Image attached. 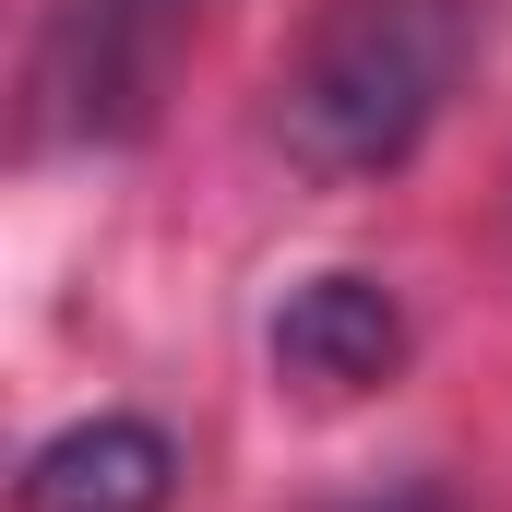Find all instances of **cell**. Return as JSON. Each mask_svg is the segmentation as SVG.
Listing matches in <instances>:
<instances>
[{
    "label": "cell",
    "mask_w": 512,
    "mask_h": 512,
    "mask_svg": "<svg viewBox=\"0 0 512 512\" xmlns=\"http://www.w3.org/2000/svg\"><path fill=\"white\" fill-rule=\"evenodd\" d=\"M465 0H322L298 60L274 72V155L322 191L393 179L465 84Z\"/></svg>",
    "instance_id": "6da1fadb"
},
{
    "label": "cell",
    "mask_w": 512,
    "mask_h": 512,
    "mask_svg": "<svg viewBox=\"0 0 512 512\" xmlns=\"http://www.w3.org/2000/svg\"><path fill=\"white\" fill-rule=\"evenodd\" d=\"M203 0H48L24 60V131L36 143H131L155 120V84L179 60Z\"/></svg>",
    "instance_id": "7a4b0ae2"
},
{
    "label": "cell",
    "mask_w": 512,
    "mask_h": 512,
    "mask_svg": "<svg viewBox=\"0 0 512 512\" xmlns=\"http://www.w3.org/2000/svg\"><path fill=\"white\" fill-rule=\"evenodd\" d=\"M262 346H274L286 382H310V393H370V382L405 370V310H393L382 274H310V286L274 298Z\"/></svg>",
    "instance_id": "3957f363"
},
{
    "label": "cell",
    "mask_w": 512,
    "mask_h": 512,
    "mask_svg": "<svg viewBox=\"0 0 512 512\" xmlns=\"http://www.w3.org/2000/svg\"><path fill=\"white\" fill-rule=\"evenodd\" d=\"M167 501H179V441L155 417H72L12 477V512H167Z\"/></svg>",
    "instance_id": "277c9868"
},
{
    "label": "cell",
    "mask_w": 512,
    "mask_h": 512,
    "mask_svg": "<svg viewBox=\"0 0 512 512\" xmlns=\"http://www.w3.org/2000/svg\"><path fill=\"white\" fill-rule=\"evenodd\" d=\"M358 512H453V501H441L429 477H405V489H382V501H358Z\"/></svg>",
    "instance_id": "5b68a950"
}]
</instances>
